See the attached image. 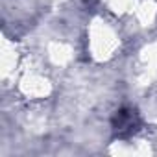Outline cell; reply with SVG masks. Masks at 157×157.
<instances>
[{
	"mask_svg": "<svg viewBox=\"0 0 157 157\" xmlns=\"http://www.w3.org/2000/svg\"><path fill=\"white\" fill-rule=\"evenodd\" d=\"M139 128V117L133 109H120L113 117V129L120 137H128L135 133Z\"/></svg>",
	"mask_w": 157,
	"mask_h": 157,
	"instance_id": "1",
	"label": "cell"
}]
</instances>
